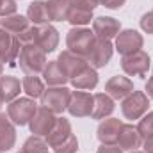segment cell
I'll return each instance as SVG.
<instances>
[{
    "label": "cell",
    "mask_w": 153,
    "mask_h": 153,
    "mask_svg": "<svg viewBox=\"0 0 153 153\" xmlns=\"http://www.w3.org/2000/svg\"><path fill=\"white\" fill-rule=\"evenodd\" d=\"M93 107H94V94L76 89L71 91V98L66 111L73 117H87L93 112Z\"/></svg>",
    "instance_id": "7"
},
{
    "label": "cell",
    "mask_w": 153,
    "mask_h": 153,
    "mask_svg": "<svg viewBox=\"0 0 153 153\" xmlns=\"http://www.w3.org/2000/svg\"><path fill=\"white\" fill-rule=\"evenodd\" d=\"M20 50H22L20 39L0 27V61L4 64L7 62L9 66H14L16 61H18Z\"/></svg>",
    "instance_id": "9"
},
{
    "label": "cell",
    "mask_w": 153,
    "mask_h": 153,
    "mask_svg": "<svg viewBox=\"0 0 153 153\" xmlns=\"http://www.w3.org/2000/svg\"><path fill=\"white\" fill-rule=\"evenodd\" d=\"M130 153H144V152H137V150H134V152H130Z\"/></svg>",
    "instance_id": "40"
},
{
    "label": "cell",
    "mask_w": 153,
    "mask_h": 153,
    "mask_svg": "<svg viewBox=\"0 0 153 153\" xmlns=\"http://www.w3.org/2000/svg\"><path fill=\"white\" fill-rule=\"evenodd\" d=\"M68 0H46V9L50 22H66L68 20V11H70Z\"/></svg>",
    "instance_id": "26"
},
{
    "label": "cell",
    "mask_w": 153,
    "mask_h": 153,
    "mask_svg": "<svg viewBox=\"0 0 153 153\" xmlns=\"http://www.w3.org/2000/svg\"><path fill=\"white\" fill-rule=\"evenodd\" d=\"M143 45H144L143 34H139L134 29H125V30H119V34L116 36L114 48L121 55H130V53L139 52L143 48Z\"/></svg>",
    "instance_id": "8"
},
{
    "label": "cell",
    "mask_w": 153,
    "mask_h": 153,
    "mask_svg": "<svg viewBox=\"0 0 153 153\" xmlns=\"http://www.w3.org/2000/svg\"><path fill=\"white\" fill-rule=\"evenodd\" d=\"M57 62H59L61 70L64 71V75L68 76V80H71L73 76H76L78 73H82L89 66L87 59L76 55V53L70 52V50H62L59 53V57H57Z\"/></svg>",
    "instance_id": "11"
},
{
    "label": "cell",
    "mask_w": 153,
    "mask_h": 153,
    "mask_svg": "<svg viewBox=\"0 0 153 153\" xmlns=\"http://www.w3.org/2000/svg\"><path fill=\"white\" fill-rule=\"evenodd\" d=\"M2 73H4V62L0 61V76H2Z\"/></svg>",
    "instance_id": "39"
},
{
    "label": "cell",
    "mask_w": 153,
    "mask_h": 153,
    "mask_svg": "<svg viewBox=\"0 0 153 153\" xmlns=\"http://www.w3.org/2000/svg\"><path fill=\"white\" fill-rule=\"evenodd\" d=\"M150 107V98L146 96L144 91H135L130 93L123 102H121V112L126 119H141L143 116L148 112Z\"/></svg>",
    "instance_id": "5"
},
{
    "label": "cell",
    "mask_w": 153,
    "mask_h": 153,
    "mask_svg": "<svg viewBox=\"0 0 153 153\" xmlns=\"http://www.w3.org/2000/svg\"><path fill=\"white\" fill-rule=\"evenodd\" d=\"M121 30V23L119 20L111 18V16H98L93 20V32L94 36L100 39H111L116 38Z\"/></svg>",
    "instance_id": "16"
},
{
    "label": "cell",
    "mask_w": 153,
    "mask_h": 153,
    "mask_svg": "<svg viewBox=\"0 0 153 153\" xmlns=\"http://www.w3.org/2000/svg\"><path fill=\"white\" fill-rule=\"evenodd\" d=\"M96 153H123V150L117 144H102Z\"/></svg>",
    "instance_id": "36"
},
{
    "label": "cell",
    "mask_w": 153,
    "mask_h": 153,
    "mask_svg": "<svg viewBox=\"0 0 153 153\" xmlns=\"http://www.w3.org/2000/svg\"><path fill=\"white\" fill-rule=\"evenodd\" d=\"M18 62H20V70L25 75H38V73H43L48 61H46V53L39 46H36V45H22Z\"/></svg>",
    "instance_id": "1"
},
{
    "label": "cell",
    "mask_w": 153,
    "mask_h": 153,
    "mask_svg": "<svg viewBox=\"0 0 153 153\" xmlns=\"http://www.w3.org/2000/svg\"><path fill=\"white\" fill-rule=\"evenodd\" d=\"M68 2H71V0H68Z\"/></svg>",
    "instance_id": "43"
},
{
    "label": "cell",
    "mask_w": 153,
    "mask_h": 153,
    "mask_svg": "<svg viewBox=\"0 0 153 153\" xmlns=\"http://www.w3.org/2000/svg\"><path fill=\"white\" fill-rule=\"evenodd\" d=\"M55 121H57V117H55L53 112H50V111L45 109V107H38L36 114L32 116V119L29 121V128H30V132H32L34 135L43 137V135H46V134L53 128Z\"/></svg>",
    "instance_id": "13"
},
{
    "label": "cell",
    "mask_w": 153,
    "mask_h": 153,
    "mask_svg": "<svg viewBox=\"0 0 153 153\" xmlns=\"http://www.w3.org/2000/svg\"><path fill=\"white\" fill-rule=\"evenodd\" d=\"M139 23H141V29H143L146 34H153V11L143 14V18H141Z\"/></svg>",
    "instance_id": "33"
},
{
    "label": "cell",
    "mask_w": 153,
    "mask_h": 153,
    "mask_svg": "<svg viewBox=\"0 0 153 153\" xmlns=\"http://www.w3.org/2000/svg\"><path fill=\"white\" fill-rule=\"evenodd\" d=\"M125 2L126 0H100V4L107 9H119V7L125 5Z\"/></svg>",
    "instance_id": "35"
},
{
    "label": "cell",
    "mask_w": 153,
    "mask_h": 153,
    "mask_svg": "<svg viewBox=\"0 0 153 153\" xmlns=\"http://www.w3.org/2000/svg\"><path fill=\"white\" fill-rule=\"evenodd\" d=\"M100 4V0H71V5L87 9V11H94V7Z\"/></svg>",
    "instance_id": "34"
},
{
    "label": "cell",
    "mask_w": 153,
    "mask_h": 153,
    "mask_svg": "<svg viewBox=\"0 0 153 153\" xmlns=\"http://www.w3.org/2000/svg\"><path fill=\"white\" fill-rule=\"evenodd\" d=\"M22 89L27 93L29 98L36 100V98H41V94L45 93V84L38 75H25L22 80Z\"/></svg>",
    "instance_id": "27"
},
{
    "label": "cell",
    "mask_w": 153,
    "mask_h": 153,
    "mask_svg": "<svg viewBox=\"0 0 153 153\" xmlns=\"http://www.w3.org/2000/svg\"><path fill=\"white\" fill-rule=\"evenodd\" d=\"M144 89H146V96L153 100V76L148 78V82H146V87H144Z\"/></svg>",
    "instance_id": "38"
},
{
    "label": "cell",
    "mask_w": 153,
    "mask_h": 153,
    "mask_svg": "<svg viewBox=\"0 0 153 153\" xmlns=\"http://www.w3.org/2000/svg\"><path fill=\"white\" fill-rule=\"evenodd\" d=\"M150 66H152V61L144 50L121 57V70L130 76H144L148 73Z\"/></svg>",
    "instance_id": "6"
},
{
    "label": "cell",
    "mask_w": 153,
    "mask_h": 153,
    "mask_svg": "<svg viewBox=\"0 0 153 153\" xmlns=\"http://www.w3.org/2000/svg\"><path fill=\"white\" fill-rule=\"evenodd\" d=\"M71 134H73V132H71V125H70V121H68L66 117H57L53 128L45 135V137H46L45 141L48 143L50 148H55V146H59L61 143H64Z\"/></svg>",
    "instance_id": "18"
},
{
    "label": "cell",
    "mask_w": 153,
    "mask_h": 153,
    "mask_svg": "<svg viewBox=\"0 0 153 153\" xmlns=\"http://www.w3.org/2000/svg\"><path fill=\"white\" fill-rule=\"evenodd\" d=\"M43 78L45 82L48 84V87H53V85H64L68 82V76L64 75V71L61 70L59 62L57 61H48L45 70H43Z\"/></svg>",
    "instance_id": "23"
},
{
    "label": "cell",
    "mask_w": 153,
    "mask_h": 153,
    "mask_svg": "<svg viewBox=\"0 0 153 153\" xmlns=\"http://www.w3.org/2000/svg\"><path fill=\"white\" fill-rule=\"evenodd\" d=\"M143 150H144V153H153V135H150V137L144 139V143H143Z\"/></svg>",
    "instance_id": "37"
},
{
    "label": "cell",
    "mask_w": 153,
    "mask_h": 153,
    "mask_svg": "<svg viewBox=\"0 0 153 153\" xmlns=\"http://www.w3.org/2000/svg\"><path fill=\"white\" fill-rule=\"evenodd\" d=\"M22 152H25V153H48V143L43 137H39V135H30L23 143Z\"/></svg>",
    "instance_id": "29"
},
{
    "label": "cell",
    "mask_w": 153,
    "mask_h": 153,
    "mask_svg": "<svg viewBox=\"0 0 153 153\" xmlns=\"http://www.w3.org/2000/svg\"><path fill=\"white\" fill-rule=\"evenodd\" d=\"M105 93L112 100H125L130 93H134V82L128 76L116 75L105 82Z\"/></svg>",
    "instance_id": "15"
},
{
    "label": "cell",
    "mask_w": 153,
    "mask_h": 153,
    "mask_svg": "<svg viewBox=\"0 0 153 153\" xmlns=\"http://www.w3.org/2000/svg\"><path fill=\"white\" fill-rule=\"evenodd\" d=\"M78 150V141H76V137L71 134L64 143H61L59 146H55L53 148V153H76Z\"/></svg>",
    "instance_id": "31"
},
{
    "label": "cell",
    "mask_w": 153,
    "mask_h": 153,
    "mask_svg": "<svg viewBox=\"0 0 153 153\" xmlns=\"http://www.w3.org/2000/svg\"><path fill=\"white\" fill-rule=\"evenodd\" d=\"M18 153H25V152H18Z\"/></svg>",
    "instance_id": "42"
},
{
    "label": "cell",
    "mask_w": 153,
    "mask_h": 153,
    "mask_svg": "<svg viewBox=\"0 0 153 153\" xmlns=\"http://www.w3.org/2000/svg\"><path fill=\"white\" fill-rule=\"evenodd\" d=\"M116 103L114 100L107 94V93H96L94 94V107H93V112L91 117L93 119H105L114 112Z\"/></svg>",
    "instance_id": "20"
},
{
    "label": "cell",
    "mask_w": 153,
    "mask_h": 153,
    "mask_svg": "<svg viewBox=\"0 0 153 153\" xmlns=\"http://www.w3.org/2000/svg\"><path fill=\"white\" fill-rule=\"evenodd\" d=\"M29 23H30V22H29L27 16L16 14V13L0 18V27H2L4 30H7L9 34H13V36H18V34H22L25 29H29V27H30Z\"/></svg>",
    "instance_id": "22"
},
{
    "label": "cell",
    "mask_w": 153,
    "mask_h": 153,
    "mask_svg": "<svg viewBox=\"0 0 153 153\" xmlns=\"http://www.w3.org/2000/svg\"><path fill=\"white\" fill-rule=\"evenodd\" d=\"M20 89H22V82L16 78V76L11 75H2L0 76V100L5 103L13 102L18 98L20 94Z\"/></svg>",
    "instance_id": "21"
},
{
    "label": "cell",
    "mask_w": 153,
    "mask_h": 153,
    "mask_svg": "<svg viewBox=\"0 0 153 153\" xmlns=\"http://www.w3.org/2000/svg\"><path fill=\"white\" fill-rule=\"evenodd\" d=\"M94 41H96L94 32L85 29V27H73L66 34L68 50L76 53V55H80V57H84V59L89 57V53H91V50L94 46Z\"/></svg>",
    "instance_id": "2"
},
{
    "label": "cell",
    "mask_w": 153,
    "mask_h": 153,
    "mask_svg": "<svg viewBox=\"0 0 153 153\" xmlns=\"http://www.w3.org/2000/svg\"><path fill=\"white\" fill-rule=\"evenodd\" d=\"M123 121L117 119V117H107L103 119L98 128H96V137L102 144H117V137H119V132L123 128Z\"/></svg>",
    "instance_id": "14"
},
{
    "label": "cell",
    "mask_w": 153,
    "mask_h": 153,
    "mask_svg": "<svg viewBox=\"0 0 153 153\" xmlns=\"http://www.w3.org/2000/svg\"><path fill=\"white\" fill-rule=\"evenodd\" d=\"M0 153H4V152H0Z\"/></svg>",
    "instance_id": "44"
},
{
    "label": "cell",
    "mask_w": 153,
    "mask_h": 153,
    "mask_svg": "<svg viewBox=\"0 0 153 153\" xmlns=\"http://www.w3.org/2000/svg\"><path fill=\"white\" fill-rule=\"evenodd\" d=\"M36 111H38V105L32 98H16V100L9 102V105H7L9 119L18 126L29 125V121L36 114Z\"/></svg>",
    "instance_id": "4"
},
{
    "label": "cell",
    "mask_w": 153,
    "mask_h": 153,
    "mask_svg": "<svg viewBox=\"0 0 153 153\" xmlns=\"http://www.w3.org/2000/svg\"><path fill=\"white\" fill-rule=\"evenodd\" d=\"M16 9H18L16 0H0V18L9 16V14H14Z\"/></svg>",
    "instance_id": "32"
},
{
    "label": "cell",
    "mask_w": 153,
    "mask_h": 153,
    "mask_svg": "<svg viewBox=\"0 0 153 153\" xmlns=\"http://www.w3.org/2000/svg\"><path fill=\"white\" fill-rule=\"evenodd\" d=\"M2 105H4V102H2V100H0V107H2Z\"/></svg>",
    "instance_id": "41"
},
{
    "label": "cell",
    "mask_w": 153,
    "mask_h": 153,
    "mask_svg": "<svg viewBox=\"0 0 153 153\" xmlns=\"http://www.w3.org/2000/svg\"><path fill=\"white\" fill-rule=\"evenodd\" d=\"M137 130H139V134H141L143 139L153 135V112H148L146 116H143V117L139 119Z\"/></svg>",
    "instance_id": "30"
},
{
    "label": "cell",
    "mask_w": 153,
    "mask_h": 153,
    "mask_svg": "<svg viewBox=\"0 0 153 153\" xmlns=\"http://www.w3.org/2000/svg\"><path fill=\"white\" fill-rule=\"evenodd\" d=\"M34 45L39 46L45 53L55 52L57 45H59V32L53 25L45 23V25H36V32H34Z\"/></svg>",
    "instance_id": "12"
},
{
    "label": "cell",
    "mask_w": 153,
    "mask_h": 153,
    "mask_svg": "<svg viewBox=\"0 0 153 153\" xmlns=\"http://www.w3.org/2000/svg\"><path fill=\"white\" fill-rule=\"evenodd\" d=\"M93 18V11H87V9H82V7H76L70 4V11H68V20L73 27H84L87 23H91Z\"/></svg>",
    "instance_id": "28"
},
{
    "label": "cell",
    "mask_w": 153,
    "mask_h": 153,
    "mask_svg": "<svg viewBox=\"0 0 153 153\" xmlns=\"http://www.w3.org/2000/svg\"><path fill=\"white\" fill-rule=\"evenodd\" d=\"M27 18H29V22H30L32 25H45V23H50L46 2H43V0H34V2L27 7Z\"/></svg>",
    "instance_id": "25"
},
{
    "label": "cell",
    "mask_w": 153,
    "mask_h": 153,
    "mask_svg": "<svg viewBox=\"0 0 153 153\" xmlns=\"http://www.w3.org/2000/svg\"><path fill=\"white\" fill-rule=\"evenodd\" d=\"M112 53H114V46L109 39H100L96 38L94 41V46L87 57V62L91 68L98 70V68H105L109 64V61L112 59Z\"/></svg>",
    "instance_id": "10"
},
{
    "label": "cell",
    "mask_w": 153,
    "mask_h": 153,
    "mask_svg": "<svg viewBox=\"0 0 153 153\" xmlns=\"http://www.w3.org/2000/svg\"><path fill=\"white\" fill-rule=\"evenodd\" d=\"M71 85L75 89H80V91H85V89H94L98 85V73L94 68L87 66L82 73H78L76 76H73L71 80Z\"/></svg>",
    "instance_id": "24"
},
{
    "label": "cell",
    "mask_w": 153,
    "mask_h": 153,
    "mask_svg": "<svg viewBox=\"0 0 153 153\" xmlns=\"http://www.w3.org/2000/svg\"><path fill=\"white\" fill-rule=\"evenodd\" d=\"M16 143V130L14 123L9 119V116L0 112V152H9L14 148Z\"/></svg>",
    "instance_id": "19"
},
{
    "label": "cell",
    "mask_w": 153,
    "mask_h": 153,
    "mask_svg": "<svg viewBox=\"0 0 153 153\" xmlns=\"http://www.w3.org/2000/svg\"><path fill=\"white\" fill-rule=\"evenodd\" d=\"M141 144H143V137H141L137 126L123 125V128L119 132V137H117V146L123 152H134V150L141 148Z\"/></svg>",
    "instance_id": "17"
},
{
    "label": "cell",
    "mask_w": 153,
    "mask_h": 153,
    "mask_svg": "<svg viewBox=\"0 0 153 153\" xmlns=\"http://www.w3.org/2000/svg\"><path fill=\"white\" fill-rule=\"evenodd\" d=\"M71 98V91L64 85H53L45 89V93L41 94V107L48 109L53 114H62L68 109Z\"/></svg>",
    "instance_id": "3"
}]
</instances>
